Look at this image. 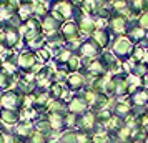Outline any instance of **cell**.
Segmentation results:
<instances>
[{"label":"cell","instance_id":"cell-1","mask_svg":"<svg viewBox=\"0 0 148 143\" xmlns=\"http://www.w3.org/2000/svg\"><path fill=\"white\" fill-rule=\"evenodd\" d=\"M18 30H20V35H22V38H23L25 43L30 42V40H34V38H37V37H40V35H43L42 20L37 18V17H32V18H28V20L22 22Z\"/></svg>","mask_w":148,"mask_h":143},{"label":"cell","instance_id":"cell-2","mask_svg":"<svg viewBox=\"0 0 148 143\" xmlns=\"http://www.w3.org/2000/svg\"><path fill=\"white\" fill-rule=\"evenodd\" d=\"M0 38H2V43H3V45H7V47L12 48V50L18 47L20 42L23 40L18 27H14V25H5V28L0 32Z\"/></svg>","mask_w":148,"mask_h":143},{"label":"cell","instance_id":"cell-3","mask_svg":"<svg viewBox=\"0 0 148 143\" xmlns=\"http://www.w3.org/2000/svg\"><path fill=\"white\" fill-rule=\"evenodd\" d=\"M22 93L17 90L10 88L2 92V100H0V108L5 110H20L22 108Z\"/></svg>","mask_w":148,"mask_h":143},{"label":"cell","instance_id":"cell-4","mask_svg":"<svg viewBox=\"0 0 148 143\" xmlns=\"http://www.w3.org/2000/svg\"><path fill=\"white\" fill-rule=\"evenodd\" d=\"M15 62H17L18 68H20V72H32L37 67L38 58H37V53L34 50H25V52H20L17 55Z\"/></svg>","mask_w":148,"mask_h":143},{"label":"cell","instance_id":"cell-5","mask_svg":"<svg viewBox=\"0 0 148 143\" xmlns=\"http://www.w3.org/2000/svg\"><path fill=\"white\" fill-rule=\"evenodd\" d=\"M78 32H80V27L75 22H70V20L63 22L60 27V37L63 40H68V42L75 40L78 37Z\"/></svg>","mask_w":148,"mask_h":143},{"label":"cell","instance_id":"cell-6","mask_svg":"<svg viewBox=\"0 0 148 143\" xmlns=\"http://www.w3.org/2000/svg\"><path fill=\"white\" fill-rule=\"evenodd\" d=\"M0 122L3 123V127H15L20 123V110L0 108Z\"/></svg>","mask_w":148,"mask_h":143},{"label":"cell","instance_id":"cell-7","mask_svg":"<svg viewBox=\"0 0 148 143\" xmlns=\"http://www.w3.org/2000/svg\"><path fill=\"white\" fill-rule=\"evenodd\" d=\"M34 130H35L34 122H20L14 127V131H12V133H14L18 140H27L28 136L34 133Z\"/></svg>","mask_w":148,"mask_h":143},{"label":"cell","instance_id":"cell-8","mask_svg":"<svg viewBox=\"0 0 148 143\" xmlns=\"http://www.w3.org/2000/svg\"><path fill=\"white\" fill-rule=\"evenodd\" d=\"M87 105L88 103L85 102V98H82V96H73V98H70L68 103H67V112L75 113V115H83L85 110H87Z\"/></svg>","mask_w":148,"mask_h":143},{"label":"cell","instance_id":"cell-9","mask_svg":"<svg viewBox=\"0 0 148 143\" xmlns=\"http://www.w3.org/2000/svg\"><path fill=\"white\" fill-rule=\"evenodd\" d=\"M15 15L18 17V20H20V22H25V20H28V18L35 17V14H34V3H32V2H23V3H20V7L17 8Z\"/></svg>","mask_w":148,"mask_h":143},{"label":"cell","instance_id":"cell-10","mask_svg":"<svg viewBox=\"0 0 148 143\" xmlns=\"http://www.w3.org/2000/svg\"><path fill=\"white\" fill-rule=\"evenodd\" d=\"M50 12H52V7H50L48 0H35L34 2V14H35V17H38L40 20L43 17H47Z\"/></svg>","mask_w":148,"mask_h":143},{"label":"cell","instance_id":"cell-11","mask_svg":"<svg viewBox=\"0 0 148 143\" xmlns=\"http://www.w3.org/2000/svg\"><path fill=\"white\" fill-rule=\"evenodd\" d=\"M47 120L52 127V131H60L65 127V113H48Z\"/></svg>","mask_w":148,"mask_h":143},{"label":"cell","instance_id":"cell-12","mask_svg":"<svg viewBox=\"0 0 148 143\" xmlns=\"http://www.w3.org/2000/svg\"><path fill=\"white\" fill-rule=\"evenodd\" d=\"M67 87L70 90H80L82 87H83V83H85V80H83V77L78 73V72H72L70 75H68L67 78Z\"/></svg>","mask_w":148,"mask_h":143},{"label":"cell","instance_id":"cell-13","mask_svg":"<svg viewBox=\"0 0 148 143\" xmlns=\"http://www.w3.org/2000/svg\"><path fill=\"white\" fill-rule=\"evenodd\" d=\"M15 80H18V78H17V77L7 75V73H5V72L0 68V92L10 90V87H12V83H14Z\"/></svg>","mask_w":148,"mask_h":143},{"label":"cell","instance_id":"cell-14","mask_svg":"<svg viewBox=\"0 0 148 143\" xmlns=\"http://www.w3.org/2000/svg\"><path fill=\"white\" fill-rule=\"evenodd\" d=\"M48 135H45V133H40V131H37V130H34V133L27 138V143H48Z\"/></svg>","mask_w":148,"mask_h":143},{"label":"cell","instance_id":"cell-15","mask_svg":"<svg viewBox=\"0 0 148 143\" xmlns=\"http://www.w3.org/2000/svg\"><path fill=\"white\" fill-rule=\"evenodd\" d=\"M20 2H22V3H23V2H30V0H20Z\"/></svg>","mask_w":148,"mask_h":143},{"label":"cell","instance_id":"cell-16","mask_svg":"<svg viewBox=\"0 0 148 143\" xmlns=\"http://www.w3.org/2000/svg\"><path fill=\"white\" fill-rule=\"evenodd\" d=\"M0 143H2V131H0Z\"/></svg>","mask_w":148,"mask_h":143},{"label":"cell","instance_id":"cell-17","mask_svg":"<svg viewBox=\"0 0 148 143\" xmlns=\"http://www.w3.org/2000/svg\"><path fill=\"white\" fill-rule=\"evenodd\" d=\"M0 100H2V92H0Z\"/></svg>","mask_w":148,"mask_h":143},{"label":"cell","instance_id":"cell-18","mask_svg":"<svg viewBox=\"0 0 148 143\" xmlns=\"http://www.w3.org/2000/svg\"><path fill=\"white\" fill-rule=\"evenodd\" d=\"M0 43H2V38H0Z\"/></svg>","mask_w":148,"mask_h":143},{"label":"cell","instance_id":"cell-19","mask_svg":"<svg viewBox=\"0 0 148 143\" xmlns=\"http://www.w3.org/2000/svg\"><path fill=\"white\" fill-rule=\"evenodd\" d=\"M65 2H70V0H65Z\"/></svg>","mask_w":148,"mask_h":143}]
</instances>
